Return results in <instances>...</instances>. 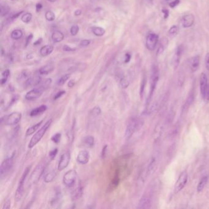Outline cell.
<instances>
[{
    "instance_id": "1",
    "label": "cell",
    "mask_w": 209,
    "mask_h": 209,
    "mask_svg": "<svg viewBox=\"0 0 209 209\" xmlns=\"http://www.w3.org/2000/svg\"><path fill=\"white\" fill-rule=\"evenodd\" d=\"M52 123V119H49L46 121V123L41 128V129L36 133L34 135L31 137L30 142L28 144V148L32 149L34 147L36 144H37L39 141L42 139L46 133L47 132V129L50 126Z\"/></svg>"
},
{
    "instance_id": "2",
    "label": "cell",
    "mask_w": 209,
    "mask_h": 209,
    "mask_svg": "<svg viewBox=\"0 0 209 209\" xmlns=\"http://www.w3.org/2000/svg\"><path fill=\"white\" fill-rule=\"evenodd\" d=\"M30 169H31V166L27 167L25 169L20 179L19 180V185H18V186H17V190H16V192H15V201L17 202L20 201L21 199L23 197L24 192L25 181V180L27 179V176H28V175L30 172Z\"/></svg>"
},
{
    "instance_id": "3",
    "label": "cell",
    "mask_w": 209,
    "mask_h": 209,
    "mask_svg": "<svg viewBox=\"0 0 209 209\" xmlns=\"http://www.w3.org/2000/svg\"><path fill=\"white\" fill-rule=\"evenodd\" d=\"M159 80V72L158 67L156 66H153L152 68L151 76V85H150V90L149 95L147 98V104L148 105L153 97L154 91L156 88V85Z\"/></svg>"
},
{
    "instance_id": "4",
    "label": "cell",
    "mask_w": 209,
    "mask_h": 209,
    "mask_svg": "<svg viewBox=\"0 0 209 209\" xmlns=\"http://www.w3.org/2000/svg\"><path fill=\"white\" fill-rule=\"evenodd\" d=\"M15 156V152L14 151L10 157L5 159L2 161L0 168V174L1 176H5L11 170L14 163Z\"/></svg>"
},
{
    "instance_id": "5",
    "label": "cell",
    "mask_w": 209,
    "mask_h": 209,
    "mask_svg": "<svg viewBox=\"0 0 209 209\" xmlns=\"http://www.w3.org/2000/svg\"><path fill=\"white\" fill-rule=\"evenodd\" d=\"M139 127V121L136 118H131L128 121L125 131L124 137L126 140H129L131 138L134 133L137 129Z\"/></svg>"
},
{
    "instance_id": "6",
    "label": "cell",
    "mask_w": 209,
    "mask_h": 209,
    "mask_svg": "<svg viewBox=\"0 0 209 209\" xmlns=\"http://www.w3.org/2000/svg\"><path fill=\"white\" fill-rule=\"evenodd\" d=\"M77 176V172L75 170L71 169L67 171L63 176V183L67 187L72 186L76 181Z\"/></svg>"
},
{
    "instance_id": "7",
    "label": "cell",
    "mask_w": 209,
    "mask_h": 209,
    "mask_svg": "<svg viewBox=\"0 0 209 209\" xmlns=\"http://www.w3.org/2000/svg\"><path fill=\"white\" fill-rule=\"evenodd\" d=\"M45 169H46L45 163H41L38 164L31 174L30 178V182H31L32 183H36L41 178V176L43 174Z\"/></svg>"
},
{
    "instance_id": "8",
    "label": "cell",
    "mask_w": 209,
    "mask_h": 209,
    "mask_svg": "<svg viewBox=\"0 0 209 209\" xmlns=\"http://www.w3.org/2000/svg\"><path fill=\"white\" fill-rule=\"evenodd\" d=\"M22 118V114L19 112L11 113L4 118V124L8 126H14L19 123Z\"/></svg>"
},
{
    "instance_id": "9",
    "label": "cell",
    "mask_w": 209,
    "mask_h": 209,
    "mask_svg": "<svg viewBox=\"0 0 209 209\" xmlns=\"http://www.w3.org/2000/svg\"><path fill=\"white\" fill-rule=\"evenodd\" d=\"M158 42V36L155 33H149L146 38V46L147 49L153 51L155 50L157 44Z\"/></svg>"
},
{
    "instance_id": "10",
    "label": "cell",
    "mask_w": 209,
    "mask_h": 209,
    "mask_svg": "<svg viewBox=\"0 0 209 209\" xmlns=\"http://www.w3.org/2000/svg\"><path fill=\"white\" fill-rule=\"evenodd\" d=\"M187 181H188V173L185 171H183L180 174L179 179L176 181L175 186L176 193H179L185 186Z\"/></svg>"
},
{
    "instance_id": "11",
    "label": "cell",
    "mask_w": 209,
    "mask_h": 209,
    "mask_svg": "<svg viewBox=\"0 0 209 209\" xmlns=\"http://www.w3.org/2000/svg\"><path fill=\"white\" fill-rule=\"evenodd\" d=\"M45 90H44L42 88H41L40 86L36 87L30 91H28L26 95H25V98L28 101H33L39 98H40L42 94H43L44 91Z\"/></svg>"
},
{
    "instance_id": "12",
    "label": "cell",
    "mask_w": 209,
    "mask_h": 209,
    "mask_svg": "<svg viewBox=\"0 0 209 209\" xmlns=\"http://www.w3.org/2000/svg\"><path fill=\"white\" fill-rule=\"evenodd\" d=\"M152 203V194L151 193L149 192L144 195L141 199L137 208L138 209H149Z\"/></svg>"
},
{
    "instance_id": "13",
    "label": "cell",
    "mask_w": 209,
    "mask_h": 209,
    "mask_svg": "<svg viewBox=\"0 0 209 209\" xmlns=\"http://www.w3.org/2000/svg\"><path fill=\"white\" fill-rule=\"evenodd\" d=\"M71 159V155L69 152H66L60 157V161L58 165V170L61 171L66 169L69 164Z\"/></svg>"
},
{
    "instance_id": "14",
    "label": "cell",
    "mask_w": 209,
    "mask_h": 209,
    "mask_svg": "<svg viewBox=\"0 0 209 209\" xmlns=\"http://www.w3.org/2000/svg\"><path fill=\"white\" fill-rule=\"evenodd\" d=\"M207 89H208L207 77L205 73L202 72L200 76V90L202 97L203 98H206Z\"/></svg>"
},
{
    "instance_id": "15",
    "label": "cell",
    "mask_w": 209,
    "mask_h": 209,
    "mask_svg": "<svg viewBox=\"0 0 209 209\" xmlns=\"http://www.w3.org/2000/svg\"><path fill=\"white\" fill-rule=\"evenodd\" d=\"M181 25L183 28H187L191 27L194 22V16L192 14L185 15L181 19Z\"/></svg>"
},
{
    "instance_id": "16",
    "label": "cell",
    "mask_w": 209,
    "mask_h": 209,
    "mask_svg": "<svg viewBox=\"0 0 209 209\" xmlns=\"http://www.w3.org/2000/svg\"><path fill=\"white\" fill-rule=\"evenodd\" d=\"M90 160V153L87 150L81 151L77 157V161L81 164H86Z\"/></svg>"
},
{
    "instance_id": "17",
    "label": "cell",
    "mask_w": 209,
    "mask_h": 209,
    "mask_svg": "<svg viewBox=\"0 0 209 209\" xmlns=\"http://www.w3.org/2000/svg\"><path fill=\"white\" fill-rule=\"evenodd\" d=\"M200 65V57L198 55L191 57L189 60V66L191 72H196Z\"/></svg>"
},
{
    "instance_id": "18",
    "label": "cell",
    "mask_w": 209,
    "mask_h": 209,
    "mask_svg": "<svg viewBox=\"0 0 209 209\" xmlns=\"http://www.w3.org/2000/svg\"><path fill=\"white\" fill-rule=\"evenodd\" d=\"M182 52H183V47L181 46H178L177 48L176 49V52H175V54L174 55L173 60H172V64L175 69L177 68L179 64Z\"/></svg>"
},
{
    "instance_id": "19",
    "label": "cell",
    "mask_w": 209,
    "mask_h": 209,
    "mask_svg": "<svg viewBox=\"0 0 209 209\" xmlns=\"http://www.w3.org/2000/svg\"><path fill=\"white\" fill-rule=\"evenodd\" d=\"M168 44H169V41H168V39L167 37H164L161 38L160 39V41H159V47H158V49L157 52H156V55H159L162 54L165 51L166 48L168 47Z\"/></svg>"
},
{
    "instance_id": "20",
    "label": "cell",
    "mask_w": 209,
    "mask_h": 209,
    "mask_svg": "<svg viewBox=\"0 0 209 209\" xmlns=\"http://www.w3.org/2000/svg\"><path fill=\"white\" fill-rule=\"evenodd\" d=\"M54 66L52 64H48L40 68L39 70V74L41 75H47L51 73L54 70Z\"/></svg>"
},
{
    "instance_id": "21",
    "label": "cell",
    "mask_w": 209,
    "mask_h": 209,
    "mask_svg": "<svg viewBox=\"0 0 209 209\" xmlns=\"http://www.w3.org/2000/svg\"><path fill=\"white\" fill-rule=\"evenodd\" d=\"M47 109V107L46 105H41L39 107H37L34 109H33L31 112L30 115L31 117H36L39 115L42 114L44 113L46 110Z\"/></svg>"
},
{
    "instance_id": "22",
    "label": "cell",
    "mask_w": 209,
    "mask_h": 209,
    "mask_svg": "<svg viewBox=\"0 0 209 209\" xmlns=\"http://www.w3.org/2000/svg\"><path fill=\"white\" fill-rule=\"evenodd\" d=\"M54 50V47L51 45H46L43 46L40 50V54L42 57H46L50 55Z\"/></svg>"
},
{
    "instance_id": "23",
    "label": "cell",
    "mask_w": 209,
    "mask_h": 209,
    "mask_svg": "<svg viewBox=\"0 0 209 209\" xmlns=\"http://www.w3.org/2000/svg\"><path fill=\"white\" fill-rule=\"evenodd\" d=\"M193 101H194V94L191 93L188 96V98L186 99L185 104H183L182 107V113L188 111V109H189V107L193 103Z\"/></svg>"
},
{
    "instance_id": "24",
    "label": "cell",
    "mask_w": 209,
    "mask_h": 209,
    "mask_svg": "<svg viewBox=\"0 0 209 209\" xmlns=\"http://www.w3.org/2000/svg\"><path fill=\"white\" fill-rule=\"evenodd\" d=\"M52 39L55 42H60L64 39V34L60 31H55L52 33Z\"/></svg>"
},
{
    "instance_id": "25",
    "label": "cell",
    "mask_w": 209,
    "mask_h": 209,
    "mask_svg": "<svg viewBox=\"0 0 209 209\" xmlns=\"http://www.w3.org/2000/svg\"><path fill=\"white\" fill-rule=\"evenodd\" d=\"M42 122H43V120H41L40 122L33 125L32 126H31L29 128H28L27 131H26L25 136H29L32 135L33 134H34L38 129V128L40 127V126L42 124Z\"/></svg>"
},
{
    "instance_id": "26",
    "label": "cell",
    "mask_w": 209,
    "mask_h": 209,
    "mask_svg": "<svg viewBox=\"0 0 209 209\" xmlns=\"http://www.w3.org/2000/svg\"><path fill=\"white\" fill-rule=\"evenodd\" d=\"M83 194V188L81 186H78L71 194V197L73 200L79 199Z\"/></svg>"
},
{
    "instance_id": "27",
    "label": "cell",
    "mask_w": 209,
    "mask_h": 209,
    "mask_svg": "<svg viewBox=\"0 0 209 209\" xmlns=\"http://www.w3.org/2000/svg\"><path fill=\"white\" fill-rule=\"evenodd\" d=\"M208 181V177L207 176H204L199 181V183L198 185L197 186V191L198 193H201L203 191L204 188L206 186V184Z\"/></svg>"
},
{
    "instance_id": "28",
    "label": "cell",
    "mask_w": 209,
    "mask_h": 209,
    "mask_svg": "<svg viewBox=\"0 0 209 209\" xmlns=\"http://www.w3.org/2000/svg\"><path fill=\"white\" fill-rule=\"evenodd\" d=\"M84 144L88 147H92L94 144V138L92 136H87L84 139Z\"/></svg>"
},
{
    "instance_id": "29",
    "label": "cell",
    "mask_w": 209,
    "mask_h": 209,
    "mask_svg": "<svg viewBox=\"0 0 209 209\" xmlns=\"http://www.w3.org/2000/svg\"><path fill=\"white\" fill-rule=\"evenodd\" d=\"M55 177H56V172L55 171H51L47 173L44 176V181L46 183H50L55 179Z\"/></svg>"
},
{
    "instance_id": "30",
    "label": "cell",
    "mask_w": 209,
    "mask_h": 209,
    "mask_svg": "<svg viewBox=\"0 0 209 209\" xmlns=\"http://www.w3.org/2000/svg\"><path fill=\"white\" fill-rule=\"evenodd\" d=\"M23 36V32L22 30H14L11 34V36L12 39L14 40H18L20 39Z\"/></svg>"
},
{
    "instance_id": "31",
    "label": "cell",
    "mask_w": 209,
    "mask_h": 209,
    "mask_svg": "<svg viewBox=\"0 0 209 209\" xmlns=\"http://www.w3.org/2000/svg\"><path fill=\"white\" fill-rule=\"evenodd\" d=\"M92 31L93 34L96 35V36H102L106 33V31L104 28L101 27H93Z\"/></svg>"
},
{
    "instance_id": "32",
    "label": "cell",
    "mask_w": 209,
    "mask_h": 209,
    "mask_svg": "<svg viewBox=\"0 0 209 209\" xmlns=\"http://www.w3.org/2000/svg\"><path fill=\"white\" fill-rule=\"evenodd\" d=\"M24 12V11H20V12H18L17 13L11 14L6 20V24H11L12 22H13L14 20H15V19H17L22 13Z\"/></svg>"
},
{
    "instance_id": "33",
    "label": "cell",
    "mask_w": 209,
    "mask_h": 209,
    "mask_svg": "<svg viewBox=\"0 0 209 209\" xmlns=\"http://www.w3.org/2000/svg\"><path fill=\"white\" fill-rule=\"evenodd\" d=\"M9 75H10V71H9V69H6L2 72V74H1L2 77H1V85H3L4 84H5L6 83Z\"/></svg>"
},
{
    "instance_id": "34",
    "label": "cell",
    "mask_w": 209,
    "mask_h": 209,
    "mask_svg": "<svg viewBox=\"0 0 209 209\" xmlns=\"http://www.w3.org/2000/svg\"><path fill=\"white\" fill-rule=\"evenodd\" d=\"M146 84H147V78L146 76H144L142 80L141 84V87H140V96L141 97V98H143L144 96V91H145V89H146Z\"/></svg>"
},
{
    "instance_id": "35",
    "label": "cell",
    "mask_w": 209,
    "mask_h": 209,
    "mask_svg": "<svg viewBox=\"0 0 209 209\" xmlns=\"http://www.w3.org/2000/svg\"><path fill=\"white\" fill-rule=\"evenodd\" d=\"M70 76H71L70 74H64L63 76H62L60 79H59V81L57 82V84L59 85H64L66 83V82L70 78Z\"/></svg>"
},
{
    "instance_id": "36",
    "label": "cell",
    "mask_w": 209,
    "mask_h": 209,
    "mask_svg": "<svg viewBox=\"0 0 209 209\" xmlns=\"http://www.w3.org/2000/svg\"><path fill=\"white\" fill-rule=\"evenodd\" d=\"M10 11V8L8 6L6 5H1V8H0V14L1 17H4Z\"/></svg>"
},
{
    "instance_id": "37",
    "label": "cell",
    "mask_w": 209,
    "mask_h": 209,
    "mask_svg": "<svg viewBox=\"0 0 209 209\" xmlns=\"http://www.w3.org/2000/svg\"><path fill=\"white\" fill-rule=\"evenodd\" d=\"M45 17L47 20L49 22H52L55 19V14L51 11H48L46 12Z\"/></svg>"
},
{
    "instance_id": "38",
    "label": "cell",
    "mask_w": 209,
    "mask_h": 209,
    "mask_svg": "<svg viewBox=\"0 0 209 209\" xmlns=\"http://www.w3.org/2000/svg\"><path fill=\"white\" fill-rule=\"evenodd\" d=\"M32 14L30 13V12H27V13H25L22 16V18H21V20H22L23 22L24 23H26V24H28L29 23L30 21L32 19Z\"/></svg>"
},
{
    "instance_id": "39",
    "label": "cell",
    "mask_w": 209,
    "mask_h": 209,
    "mask_svg": "<svg viewBox=\"0 0 209 209\" xmlns=\"http://www.w3.org/2000/svg\"><path fill=\"white\" fill-rule=\"evenodd\" d=\"M52 81L51 79H47L42 83H41L39 86L41 88H42L44 90H46L50 87V85L52 84Z\"/></svg>"
},
{
    "instance_id": "40",
    "label": "cell",
    "mask_w": 209,
    "mask_h": 209,
    "mask_svg": "<svg viewBox=\"0 0 209 209\" xmlns=\"http://www.w3.org/2000/svg\"><path fill=\"white\" fill-rule=\"evenodd\" d=\"M129 85V81L125 78V77H123V78H121L120 81V87L124 89H126Z\"/></svg>"
},
{
    "instance_id": "41",
    "label": "cell",
    "mask_w": 209,
    "mask_h": 209,
    "mask_svg": "<svg viewBox=\"0 0 209 209\" xmlns=\"http://www.w3.org/2000/svg\"><path fill=\"white\" fill-rule=\"evenodd\" d=\"M179 31V28L178 26H177V25H173L172 27H171V28L169 30V34L171 36H176L178 33Z\"/></svg>"
},
{
    "instance_id": "42",
    "label": "cell",
    "mask_w": 209,
    "mask_h": 209,
    "mask_svg": "<svg viewBox=\"0 0 209 209\" xmlns=\"http://www.w3.org/2000/svg\"><path fill=\"white\" fill-rule=\"evenodd\" d=\"M155 166H156V161L155 159V158H153L151 161V162L150 163L149 166L148 167V172L150 174L151 172H153L155 169Z\"/></svg>"
},
{
    "instance_id": "43",
    "label": "cell",
    "mask_w": 209,
    "mask_h": 209,
    "mask_svg": "<svg viewBox=\"0 0 209 209\" xmlns=\"http://www.w3.org/2000/svg\"><path fill=\"white\" fill-rule=\"evenodd\" d=\"M101 113V109L99 107H94L91 111V114L93 116H99Z\"/></svg>"
},
{
    "instance_id": "44",
    "label": "cell",
    "mask_w": 209,
    "mask_h": 209,
    "mask_svg": "<svg viewBox=\"0 0 209 209\" xmlns=\"http://www.w3.org/2000/svg\"><path fill=\"white\" fill-rule=\"evenodd\" d=\"M61 137V133H57L51 137V140L55 144H59L60 142Z\"/></svg>"
},
{
    "instance_id": "45",
    "label": "cell",
    "mask_w": 209,
    "mask_h": 209,
    "mask_svg": "<svg viewBox=\"0 0 209 209\" xmlns=\"http://www.w3.org/2000/svg\"><path fill=\"white\" fill-rule=\"evenodd\" d=\"M79 31V27L78 25H73L72 26V27L70 29V32H71V34L72 35V36H76L78 32Z\"/></svg>"
},
{
    "instance_id": "46",
    "label": "cell",
    "mask_w": 209,
    "mask_h": 209,
    "mask_svg": "<svg viewBox=\"0 0 209 209\" xmlns=\"http://www.w3.org/2000/svg\"><path fill=\"white\" fill-rule=\"evenodd\" d=\"M57 153H58V149H55L53 150H52V151H50V152L49 153V156H50V158L52 160L54 159L55 158V156H56Z\"/></svg>"
},
{
    "instance_id": "47",
    "label": "cell",
    "mask_w": 209,
    "mask_h": 209,
    "mask_svg": "<svg viewBox=\"0 0 209 209\" xmlns=\"http://www.w3.org/2000/svg\"><path fill=\"white\" fill-rule=\"evenodd\" d=\"M90 42H91V41H90V40H89V39L82 40L80 43V46L81 47H87L89 45H90Z\"/></svg>"
},
{
    "instance_id": "48",
    "label": "cell",
    "mask_w": 209,
    "mask_h": 209,
    "mask_svg": "<svg viewBox=\"0 0 209 209\" xmlns=\"http://www.w3.org/2000/svg\"><path fill=\"white\" fill-rule=\"evenodd\" d=\"M65 93H66V91H64V90H61V91H59V92L55 95V96H54V100L58 99L59 98H61L63 95H64Z\"/></svg>"
},
{
    "instance_id": "49",
    "label": "cell",
    "mask_w": 209,
    "mask_h": 209,
    "mask_svg": "<svg viewBox=\"0 0 209 209\" xmlns=\"http://www.w3.org/2000/svg\"><path fill=\"white\" fill-rule=\"evenodd\" d=\"M63 49L65 52H73V51H75L76 49V48H71V47H69L68 46L65 45L63 47Z\"/></svg>"
},
{
    "instance_id": "50",
    "label": "cell",
    "mask_w": 209,
    "mask_h": 209,
    "mask_svg": "<svg viewBox=\"0 0 209 209\" xmlns=\"http://www.w3.org/2000/svg\"><path fill=\"white\" fill-rule=\"evenodd\" d=\"M107 149V145H105V146L102 148V151H101V158H102V159H104L105 157H106Z\"/></svg>"
},
{
    "instance_id": "51",
    "label": "cell",
    "mask_w": 209,
    "mask_h": 209,
    "mask_svg": "<svg viewBox=\"0 0 209 209\" xmlns=\"http://www.w3.org/2000/svg\"><path fill=\"white\" fill-rule=\"evenodd\" d=\"M180 3V0H174L173 1H172L171 2L169 3V6L171 7L174 8L176 6H177Z\"/></svg>"
},
{
    "instance_id": "52",
    "label": "cell",
    "mask_w": 209,
    "mask_h": 209,
    "mask_svg": "<svg viewBox=\"0 0 209 209\" xmlns=\"http://www.w3.org/2000/svg\"><path fill=\"white\" fill-rule=\"evenodd\" d=\"M205 64L207 69L209 71V53H207L205 57Z\"/></svg>"
},
{
    "instance_id": "53",
    "label": "cell",
    "mask_w": 209,
    "mask_h": 209,
    "mask_svg": "<svg viewBox=\"0 0 209 209\" xmlns=\"http://www.w3.org/2000/svg\"><path fill=\"white\" fill-rule=\"evenodd\" d=\"M11 207V200H7L4 204L2 209H8Z\"/></svg>"
},
{
    "instance_id": "54",
    "label": "cell",
    "mask_w": 209,
    "mask_h": 209,
    "mask_svg": "<svg viewBox=\"0 0 209 209\" xmlns=\"http://www.w3.org/2000/svg\"><path fill=\"white\" fill-rule=\"evenodd\" d=\"M162 12L164 14V19H167L169 15V11L168 9H163L162 11Z\"/></svg>"
},
{
    "instance_id": "55",
    "label": "cell",
    "mask_w": 209,
    "mask_h": 209,
    "mask_svg": "<svg viewBox=\"0 0 209 209\" xmlns=\"http://www.w3.org/2000/svg\"><path fill=\"white\" fill-rule=\"evenodd\" d=\"M33 36L32 34H31L30 36L27 37V41H26V44H25V46H26V47L29 44V43L31 42V39H33Z\"/></svg>"
},
{
    "instance_id": "56",
    "label": "cell",
    "mask_w": 209,
    "mask_h": 209,
    "mask_svg": "<svg viewBox=\"0 0 209 209\" xmlns=\"http://www.w3.org/2000/svg\"><path fill=\"white\" fill-rule=\"evenodd\" d=\"M131 56L130 54H126V55H125V59H124V63H128L130 60H131Z\"/></svg>"
},
{
    "instance_id": "57",
    "label": "cell",
    "mask_w": 209,
    "mask_h": 209,
    "mask_svg": "<svg viewBox=\"0 0 209 209\" xmlns=\"http://www.w3.org/2000/svg\"><path fill=\"white\" fill-rule=\"evenodd\" d=\"M42 8V5L41 3H37L36 6V12H39L41 10V9Z\"/></svg>"
},
{
    "instance_id": "58",
    "label": "cell",
    "mask_w": 209,
    "mask_h": 209,
    "mask_svg": "<svg viewBox=\"0 0 209 209\" xmlns=\"http://www.w3.org/2000/svg\"><path fill=\"white\" fill-rule=\"evenodd\" d=\"M74 85H75V82H74V81H73V80H71V81L69 82V83H68V87H70V88L74 87Z\"/></svg>"
},
{
    "instance_id": "59",
    "label": "cell",
    "mask_w": 209,
    "mask_h": 209,
    "mask_svg": "<svg viewBox=\"0 0 209 209\" xmlns=\"http://www.w3.org/2000/svg\"><path fill=\"white\" fill-rule=\"evenodd\" d=\"M82 14V11L81 10H76L74 12V15L76 16H79V15H81Z\"/></svg>"
},
{
    "instance_id": "60",
    "label": "cell",
    "mask_w": 209,
    "mask_h": 209,
    "mask_svg": "<svg viewBox=\"0 0 209 209\" xmlns=\"http://www.w3.org/2000/svg\"><path fill=\"white\" fill-rule=\"evenodd\" d=\"M207 101H209V87H208V89H207V93H206V98H205Z\"/></svg>"
},
{
    "instance_id": "61",
    "label": "cell",
    "mask_w": 209,
    "mask_h": 209,
    "mask_svg": "<svg viewBox=\"0 0 209 209\" xmlns=\"http://www.w3.org/2000/svg\"><path fill=\"white\" fill-rule=\"evenodd\" d=\"M41 41H42V39L41 38L40 39H38L35 43H34V45H35V46H36L37 44H40L41 42Z\"/></svg>"
},
{
    "instance_id": "62",
    "label": "cell",
    "mask_w": 209,
    "mask_h": 209,
    "mask_svg": "<svg viewBox=\"0 0 209 209\" xmlns=\"http://www.w3.org/2000/svg\"><path fill=\"white\" fill-rule=\"evenodd\" d=\"M49 1H50V2H55L57 0H48Z\"/></svg>"
},
{
    "instance_id": "63",
    "label": "cell",
    "mask_w": 209,
    "mask_h": 209,
    "mask_svg": "<svg viewBox=\"0 0 209 209\" xmlns=\"http://www.w3.org/2000/svg\"><path fill=\"white\" fill-rule=\"evenodd\" d=\"M12 1H15V0H12Z\"/></svg>"
}]
</instances>
